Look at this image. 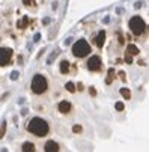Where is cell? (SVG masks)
Returning a JSON list of instances; mask_svg holds the SVG:
<instances>
[{"label":"cell","instance_id":"19","mask_svg":"<svg viewBox=\"0 0 149 152\" xmlns=\"http://www.w3.org/2000/svg\"><path fill=\"white\" fill-rule=\"evenodd\" d=\"M115 107H116V110H118V112H122V110H123V104H122V102H116Z\"/></svg>","mask_w":149,"mask_h":152},{"label":"cell","instance_id":"7","mask_svg":"<svg viewBox=\"0 0 149 152\" xmlns=\"http://www.w3.org/2000/svg\"><path fill=\"white\" fill-rule=\"evenodd\" d=\"M71 108H72V105H71L69 101H60V102L57 104V110H59L60 113H63V115L69 113V112H71Z\"/></svg>","mask_w":149,"mask_h":152},{"label":"cell","instance_id":"13","mask_svg":"<svg viewBox=\"0 0 149 152\" xmlns=\"http://www.w3.org/2000/svg\"><path fill=\"white\" fill-rule=\"evenodd\" d=\"M121 95H122L125 99H130V98H131V92H130V89H126V88H122V89H121Z\"/></svg>","mask_w":149,"mask_h":152},{"label":"cell","instance_id":"22","mask_svg":"<svg viewBox=\"0 0 149 152\" xmlns=\"http://www.w3.org/2000/svg\"><path fill=\"white\" fill-rule=\"evenodd\" d=\"M23 3H24L26 6H30V5H32V2H30V0H23Z\"/></svg>","mask_w":149,"mask_h":152},{"label":"cell","instance_id":"11","mask_svg":"<svg viewBox=\"0 0 149 152\" xmlns=\"http://www.w3.org/2000/svg\"><path fill=\"white\" fill-rule=\"evenodd\" d=\"M21 151H24V152H33L35 151V145L33 143H23V146H21Z\"/></svg>","mask_w":149,"mask_h":152},{"label":"cell","instance_id":"10","mask_svg":"<svg viewBox=\"0 0 149 152\" xmlns=\"http://www.w3.org/2000/svg\"><path fill=\"white\" fill-rule=\"evenodd\" d=\"M60 72L62 74H68L69 72V62H66V60L60 62Z\"/></svg>","mask_w":149,"mask_h":152},{"label":"cell","instance_id":"20","mask_svg":"<svg viewBox=\"0 0 149 152\" xmlns=\"http://www.w3.org/2000/svg\"><path fill=\"white\" fill-rule=\"evenodd\" d=\"M81 129H83V128H81L80 125H75V126H72V131H74V133H81Z\"/></svg>","mask_w":149,"mask_h":152},{"label":"cell","instance_id":"6","mask_svg":"<svg viewBox=\"0 0 149 152\" xmlns=\"http://www.w3.org/2000/svg\"><path fill=\"white\" fill-rule=\"evenodd\" d=\"M12 50L11 48H0V66H5L11 62Z\"/></svg>","mask_w":149,"mask_h":152},{"label":"cell","instance_id":"14","mask_svg":"<svg viewBox=\"0 0 149 152\" xmlns=\"http://www.w3.org/2000/svg\"><path fill=\"white\" fill-rule=\"evenodd\" d=\"M27 23H29V20H27V18H23L21 21H18V27H20V29H26Z\"/></svg>","mask_w":149,"mask_h":152},{"label":"cell","instance_id":"21","mask_svg":"<svg viewBox=\"0 0 149 152\" xmlns=\"http://www.w3.org/2000/svg\"><path fill=\"white\" fill-rule=\"evenodd\" d=\"M89 92H91V95H92V96H95V95H96V91H95L93 88H91V91H89Z\"/></svg>","mask_w":149,"mask_h":152},{"label":"cell","instance_id":"8","mask_svg":"<svg viewBox=\"0 0 149 152\" xmlns=\"http://www.w3.org/2000/svg\"><path fill=\"white\" fill-rule=\"evenodd\" d=\"M59 149H60V146H59L56 142H51V140L47 142L45 146H44V151H45V152H57Z\"/></svg>","mask_w":149,"mask_h":152},{"label":"cell","instance_id":"17","mask_svg":"<svg viewBox=\"0 0 149 152\" xmlns=\"http://www.w3.org/2000/svg\"><path fill=\"white\" fill-rule=\"evenodd\" d=\"M125 62L126 63H133V54H130L128 51H126V54H125Z\"/></svg>","mask_w":149,"mask_h":152},{"label":"cell","instance_id":"15","mask_svg":"<svg viewBox=\"0 0 149 152\" xmlns=\"http://www.w3.org/2000/svg\"><path fill=\"white\" fill-rule=\"evenodd\" d=\"M65 88H66V91H68V92H75V84H74V83H71V81H69V83H66Z\"/></svg>","mask_w":149,"mask_h":152},{"label":"cell","instance_id":"23","mask_svg":"<svg viewBox=\"0 0 149 152\" xmlns=\"http://www.w3.org/2000/svg\"><path fill=\"white\" fill-rule=\"evenodd\" d=\"M119 77H121L122 80H125V72H119Z\"/></svg>","mask_w":149,"mask_h":152},{"label":"cell","instance_id":"9","mask_svg":"<svg viewBox=\"0 0 149 152\" xmlns=\"http://www.w3.org/2000/svg\"><path fill=\"white\" fill-rule=\"evenodd\" d=\"M104 41H105V32H104V30H101V32L98 33V36L93 39V42H95V45H96V47H99V48H101V47L104 45Z\"/></svg>","mask_w":149,"mask_h":152},{"label":"cell","instance_id":"12","mask_svg":"<svg viewBox=\"0 0 149 152\" xmlns=\"http://www.w3.org/2000/svg\"><path fill=\"white\" fill-rule=\"evenodd\" d=\"M126 51H128L130 54H133V56H137L139 54V48L136 45H133V44H130L128 47H126Z\"/></svg>","mask_w":149,"mask_h":152},{"label":"cell","instance_id":"1","mask_svg":"<svg viewBox=\"0 0 149 152\" xmlns=\"http://www.w3.org/2000/svg\"><path fill=\"white\" fill-rule=\"evenodd\" d=\"M27 129H29V133H32V134H35V136H38V137H44V136H47L48 131H50V125H48L47 121L41 119V118H33V119L29 122Z\"/></svg>","mask_w":149,"mask_h":152},{"label":"cell","instance_id":"3","mask_svg":"<svg viewBox=\"0 0 149 152\" xmlns=\"http://www.w3.org/2000/svg\"><path fill=\"white\" fill-rule=\"evenodd\" d=\"M30 88H32V92L36 94V95H41L47 91V80L44 75L41 74H36L33 78H32V83H30Z\"/></svg>","mask_w":149,"mask_h":152},{"label":"cell","instance_id":"16","mask_svg":"<svg viewBox=\"0 0 149 152\" xmlns=\"http://www.w3.org/2000/svg\"><path fill=\"white\" fill-rule=\"evenodd\" d=\"M5 133H6V122L2 124V128H0V139L5 137Z\"/></svg>","mask_w":149,"mask_h":152},{"label":"cell","instance_id":"4","mask_svg":"<svg viewBox=\"0 0 149 152\" xmlns=\"http://www.w3.org/2000/svg\"><path fill=\"white\" fill-rule=\"evenodd\" d=\"M128 26H130V30L133 32V35H136V36H140L145 32V29H146L145 21L140 17H133L130 20V24Z\"/></svg>","mask_w":149,"mask_h":152},{"label":"cell","instance_id":"24","mask_svg":"<svg viewBox=\"0 0 149 152\" xmlns=\"http://www.w3.org/2000/svg\"><path fill=\"white\" fill-rule=\"evenodd\" d=\"M17 75H18V74H17V72H14V74L11 75V78H14V80H15V78H17Z\"/></svg>","mask_w":149,"mask_h":152},{"label":"cell","instance_id":"2","mask_svg":"<svg viewBox=\"0 0 149 152\" xmlns=\"http://www.w3.org/2000/svg\"><path fill=\"white\" fill-rule=\"evenodd\" d=\"M91 51H92V50H91V45H89L84 39L77 41L75 44L72 45V54H74L75 57H78V59L89 56V54H91Z\"/></svg>","mask_w":149,"mask_h":152},{"label":"cell","instance_id":"18","mask_svg":"<svg viewBox=\"0 0 149 152\" xmlns=\"http://www.w3.org/2000/svg\"><path fill=\"white\" fill-rule=\"evenodd\" d=\"M113 74H115V71L110 69V71H109V77H107V80H105V81H107V83H112V80H113Z\"/></svg>","mask_w":149,"mask_h":152},{"label":"cell","instance_id":"5","mask_svg":"<svg viewBox=\"0 0 149 152\" xmlns=\"http://www.w3.org/2000/svg\"><path fill=\"white\" fill-rule=\"evenodd\" d=\"M101 66H102V63H101V57H99V56H92V57L88 60V69L92 71V72L99 71Z\"/></svg>","mask_w":149,"mask_h":152}]
</instances>
